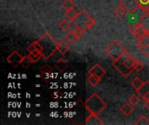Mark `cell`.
<instances>
[{
	"label": "cell",
	"instance_id": "1",
	"mask_svg": "<svg viewBox=\"0 0 149 125\" xmlns=\"http://www.w3.org/2000/svg\"><path fill=\"white\" fill-rule=\"evenodd\" d=\"M135 59L130 55V53L127 50L121 57H120L117 61L113 63V66L124 77H127L131 75L133 70H134V66L135 64Z\"/></svg>",
	"mask_w": 149,
	"mask_h": 125
},
{
	"label": "cell",
	"instance_id": "2",
	"mask_svg": "<svg viewBox=\"0 0 149 125\" xmlns=\"http://www.w3.org/2000/svg\"><path fill=\"white\" fill-rule=\"evenodd\" d=\"M38 42L41 47L43 57L45 60L49 59L57 50L58 43L52 37V36H51L47 32L44 33L43 36L39 39H38Z\"/></svg>",
	"mask_w": 149,
	"mask_h": 125
},
{
	"label": "cell",
	"instance_id": "3",
	"mask_svg": "<svg viewBox=\"0 0 149 125\" xmlns=\"http://www.w3.org/2000/svg\"><path fill=\"white\" fill-rule=\"evenodd\" d=\"M85 107L90 114L99 115L107 107V104L97 93H93L86 101Z\"/></svg>",
	"mask_w": 149,
	"mask_h": 125
},
{
	"label": "cell",
	"instance_id": "4",
	"mask_svg": "<svg viewBox=\"0 0 149 125\" xmlns=\"http://www.w3.org/2000/svg\"><path fill=\"white\" fill-rule=\"evenodd\" d=\"M105 51L113 60V62H114L121 57L122 55L127 51V50L121 43H120L118 40H114L106 48Z\"/></svg>",
	"mask_w": 149,
	"mask_h": 125
},
{
	"label": "cell",
	"instance_id": "5",
	"mask_svg": "<svg viewBox=\"0 0 149 125\" xmlns=\"http://www.w3.org/2000/svg\"><path fill=\"white\" fill-rule=\"evenodd\" d=\"M91 16L86 12V10H81L79 14H78V17L75 18V20L72 22L73 24L77 27V28H79L81 30H83L84 31H86L87 29H86V22L87 21V19L90 17Z\"/></svg>",
	"mask_w": 149,
	"mask_h": 125
},
{
	"label": "cell",
	"instance_id": "6",
	"mask_svg": "<svg viewBox=\"0 0 149 125\" xmlns=\"http://www.w3.org/2000/svg\"><path fill=\"white\" fill-rule=\"evenodd\" d=\"M23 58H24V57H23L21 54H19L17 50H14V51H12V52L7 57L6 61H7L10 64H11L13 67L16 68V67H17L19 64H21V62H22Z\"/></svg>",
	"mask_w": 149,
	"mask_h": 125
},
{
	"label": "cell",
	"instance_id": "7",
	"mask_svg": "<svg viewBox=\"0 0 149 125\" xmlns=\"http://www.w3.org/2000/svg\"><path fill=\"white\" fill-rule=\"evenodd\" d=\"M120 4H122L130 14L134 13L140 8L138 0H121Z\"/></svg>",
	"mask_w": 149,
	"mask_h": 125
},
{
	"label": "cell",
	"instance_id": "8",
	"mask_svg": "<svg viewBox=\"0 0 149 125\" xmlns=\"http://www.w3.org/2000/svg\"><path fill=\"white\" fill-rule=\"evenodd\" d=\"M148 31L143 27L141 26L140 23H137V24H134L132 25L130 28H129V33L133 36H135L137 37H141L143 35H145L146 33H148Z\"/></svg>",
	"mask_w": 149,
	"mask_h": 125
},
{
	"label": "cell",
	"instance_id": "9",
	"mask_svg": "<svg viewBox=\"0 0 149 125\" xmlns=\"http://www.w3.org/2000/svg\"><path fill=\"white\" fill-rule=\"evenodd\" d=\"M107 71L106 70L99 64H96L94 66H93L89 70H88V74H91V75H94L96 77H98L99 78L102 79L103 77L106 75Z\"/></svg>",
	"mask_w": 149,
	"mask_h": 125
},
{
	"label": "cell",
	"instance_id": "10",
	"mask_svg": "<svg viewBox=\"0 0 149 125\" xmlns=\"http://www.w3.org/2000/svg\"><path fill=\"white\" fill-rule=\"evenodd\" d=\"M52 73H53L52 69L48 64L44 65V66L40 69L41 78H42L45 82H49V81H50V79L52 78Z\"/></svg>",
	"mask_w": 149,
	"mask_h": 125
},
{
	"label": "cell",
	"instance_id": "11",
	"mask_svg": "<svg viewBox=\"0 0 149 125\" xmlns=\"http://www.w3.org/2000/svg\"><path fill=\"white\" fill-rule=\"evenodd\" d=\"M149 44V32L146 33L145 35L137 37V48L141 50Z\"/></svg>",
	"mask_w": 149,
	"mask_h": 125
},
{
	"label": "cell",
	"instance_id": "12",
	"mask_svg": "<svg viewBox=\"0 0 149 125\" xmlns=\"http://www.w3.org/2000/svg\"><path fill=\"white\" fill-rule=\"evenodd\" d=\"M86 125H103V121L98 117V115L90 114V116L86 119L85 123Z\"/></svg>",
	"mask_w": 149,
	"mask_h": 125
},
{
	"label": "cell",
	"instance_id": "13",
	"mask_svg": "<svg viewBox=\"0 0 149 125\" xmlns=\"http://www.w3.org/2000/svg\"><path fill=\"white\" fill-rule=\"evenodd\" d=\"M57 50L61 54V55H65V53H67L70 50V45L65 42V41H61L58 44V47H57Z\"/></svg>",
	"mask_w": 149,
	"mask_h": 125
},
{
	"label": "cell",
	"instance_id": "14",
	"mask_svg": "<svg viewBox=\"0 0 149 125\" xmlns=\"http://www.w3.org/2000/svg\"><path fill=\"white\" fill-rule=\"evenodd\" d=\"M120 112L125 117H129L134 112V107L129 103H126L120 107Z\"/></svg>",
	"mask_w": 149,
	"mask_h": 125
},
{
	"label": "cell",
	"instance_id": "15",
	"mask_svg": "<svg viewBox=\"0 0 149 125\" xmlns=\"http://www.w3.org/2000/svg\"><path fill=\"white\" fill-rule=\"evenodd\" d=\"M65 40L70 43V44H74L78 39H77V37H76V33H75V30H69L66 31L65 35Z\"/></svg>",
	"mask_w": 149,
	"mask_h": 125
},
{
	"label": "cell",
	"instance_id": "16",
	"mask_svg": "<svg viewBox=\"0 0 149 125\" xmlns=\"http://www.w3.org/2000/svg\"><path fill=\"white\" fill-rule=\"evenodd\" d=\"M127 12V9H126L122 4L118 5V6L113 10V14H114L117 17H119V18L123 17L126 15Z\"/></svg>",
	"mask_w": 149,
	"mask_h": 125
},
{
	"label": "cell",
	"instance_id": "17",
	"mask_svg": "<svg viewBox=\"0 0 149 125\" xmlns=\"http://www.w3.org/2000/svg\"><path fill=\"white\" fill-rule=\"evenodd\" d=\"M149 92V81L147 80L144 82L143 85L137 90V94L140 95L141 97V98H143Z\"/></svg>",
	"mask_w": 149,
	"mask_h": 125
},
{
	"label": "cell",
	"instance_id": "18",
	"mask_svg": "<svg viewBox=\"0 0 149 125\" xmlns=\"http://www.w3.org/2000/svg\"><path fill=\"white\" fill-rule=\"evenodd\" d=\"M28 57L30 58V60L32 63H37L39 61V59L41 57H43V55H42V52L40 50H34V51L29 53Z\"/></svg>",
	"mask_w": 149,
	"mask_h": 125
},
{
	"label": "cell",
	"instance_id": "19",
	"mask_svg": "<svg viewBox=\"0 0 149 125\" xmlns=\"http://www.w3.org/2000/svg\"><path fill=\"white\" fill-rule=\"evenodd\" d=\"M71 25H72L71 21H70L69 19H67V18L62 19V20L60 21L59 24H58L59 29H60L61 30H63V31H67V30H69L70 28H71Z\"/></svg>",
	"mask_w": 149,
	"mask_h": 125
},
{
	"label": "cell",
	"instance_id": "20",
	"mask_svg": "<svg viewBox=\"0 0 149 125\" xmlns=\"http://www.w3.org/2000/svg\"><path fill=\"white\" fill-rule=\"evenodd\" d=\"M86 81H87V83H88L91 86H93V87H96V86L100 83L101 79H100V78H99L98 77L94 76V75H91V74H89L88 77L86 78Z\"/></svg>",
	"mask_w": 149,
	"mask_h": 125
},
{
	"label": "cell",
	"instance_id": "21",
	"mask_svg": "<svg viewBox=\"0 0 149 125\" xmlns=\"http://www.w3.org/2000/svg\"><path fill=\"white\" fill-rule=\"evenodd\" d=\"M138 23H140L141 26H143L149 32V14L146 13L141 17V18L138 21Z\"/></svg>",
	"mask_w": 149,
	"mask_h": 125
},
{
	"label": "cell",
	"instance_id": "22",
	"mask_svg": "<svg viewBox=\"0 0 149 125\" xmlns=\"http://www.w3.org/2000/svg\"><path fill=\"white\" fill-rule=\"evenodd\" d=\"M78 14H79V12H77L74 9H72L70 10H66L65 13V16L71 22H73L75 20V18L78 17Z\"/></svg>",
	"mask_w": 149,
	"mask_h": 125
},
{
	"label": "cell",
	"instance_id": "23",
	"mask_svg": "<svg viewBox=\"0 0 149 125\" xmlns=\"http://www.w3.org/2000/svg\"><path fill=\"white\" fill-rule=\"evenodd\" d=\"M55 67L58 69V70H59V71H64V70H65L67 69L68 64H67L64 59L61 58V59H59L58 62H56Z\"/></svg>",
	"mask_w": 149,
	"mask_h": 125
},
{
	"label": "cell",
	"instance_id": "24",
	"mask_svg": "<svg viewBox=\"0 0 149 125\" xmlns=\"http://www.w3.org/2000/svg\"><path fill=\"white\" fill-rule=\"evenodd\" d=\"M141 96L138 95V94H134V95H132L129 99H128V103L133 106V107H135L139 104V103L141 102Z\"/></svg>",
	"mask_w": 149,
	"mask_h": 125
},
{
	"label": "cell",
	"instance_id": "25",
	"mask_svg": "<svg viewBox=\"0 0 149 125\" xmlns=\"http://www.w3.org/2000/svg\"><path fill=\"white\" fill-rule=\"evenodd\" d=\"M143 84H144V82L140 78V77H135L132 82H131V85H132V87L134 88V89H135L136 90V91L143 85Z\"/></svg>",
	"mask_w": 149,
	"mask_h": 125
},
{
	"label": "cell",
	"instance_id": "26",
	"mask_svg": "<svg viewBox=\"0 0 149 125\" xmlns=\"http://www.w3.org/2000/svg\"><path fill=\"white\" fill-rule=\"evenodd\" d=\"M138 2L140 9L145 13H148L149 10V0H138Z\"/></svg>",
	"mask_w": 149,
	"mask_h": 125
},
{
	"label": "cell",
	"instance_id": "27",
	"mask_svg": "<svg viewBox=\"0 0 149 125\" xmlns=\"http://www.w3.org/2000/svg\"><path fill=\"white\" fill-rule=\"evenodd\" d=\"M62 7L65 10H70L75 8V3L72 0H65L62 3Z\"/></svg>",
	"mask_w": 149,
	"mask_h": 125
},
{
	"label": "cell",
	"instance_id": "28",
	"mask_svg": "<svg viewBox=\"0 0 149 125\" xmlns=\"http://www.w3.org/2000/svg\"><path fill=\"white\" fill-rule=\"evenodd\" d=\"M135 125H149V119L146 116H141L136 122Z\"/></svg>",
	"mask_w": 149,
	"mask_h": 125
},
{
	"label": "cell",
	"instance_id": "29",
	"mask_svg": "<svg viewBox=\"0 0 149 125\" xmlns=\"http://www.w3.org/2000/svg\"><path fill=\"white\" fill-rule=\"evenodd\" d=\"M31 64H32V62L30 60V58L28 57V56L24 57V58H23V60H22V62H21V65H22L24 69L29 68V67L31 66Z\"/></svg>",
	"mask_w": 149,
	"mask_h": 125
},
{
	"label": "cell",
	"instance_id": "30",
	"mask_svg": "<svg viewBox=\"0 0 149 125\" xmlns=\"http://www.w3.org/2000/svg\"><path fill=\"white\" fill-rule=\"evenodd\" d=\"M144 68H145V64L142 62H141V61H135V64H134V69L135 71L141 72Z\"/></svg>",
	"mask_w": 149,
	"mask_h": 125
},
{
	"label": "cell",
	"instance_id": "31",
	"mask_svg": "<svg viewBox=\"0 0 149 125\" xmlns=\"http://www.w3.org/2000/svg\"><path fill=\"white\" fill-rule=\"evenodd\" d=\"M95 23H96L95 20H94V19H93L92 17H90L87 19V21L86 22V29H87V30H89V29H93V28L94 27Z\"/></svg>",
	"mask_w": 149,
	"mask_h": 125
},
{
	"label": "cell",
	"instance_id": "32",
	"mask_svg": "<svg viewBox=\"0 0 149 125\" xmlns=\"http://www.w3.org/2000/svg\"><path fill=\"white\" fill-rule=\"evenodd\" d=\"M84 32H85V31H84L83 30L79 29V28L75 29V33H76V37H77V39H78V40H79V39H80V38L83 37Z\"/></svg>",
	"mask_w": 149,
	"mask_h": 125
},
{
	"label": "cell",
	"instance_id": "33",
	"mask_svg": "<svg viewBox=\"0 0 149 125\" xmlns=\"http://www.w3.org/2000/svg\"><path fill=\"white\" fill-rule=\"evenodd\" d=\"M36 44H37V42L35 41V42H33L32 44H31L27 47V51H28L29 53H31V52H32V51H34V50H37V49H36Z\"/></svg>",
	"mask_w": 149,
	"mask_h": 125
},
{
	"label": "cell",
	"instance_id": "34",
	"mask_svg": "<svg viewBox=\"0 0 149 125\" xmlns=\"http://www.w3.org/2000/svg\"><path fill=\"white\" fill-rule=\"evenodd\" d=\"M141 52L147 57H148L149 58V44L147 46V47H145L144 49H142L141 50Z\"/></svg>",
	"mask_w": 149,
	"mask_h": 125
},
{
	"label": "cell",
	"instance_id": "35",
	"mask_svg": "<svg viewBox=\"0 0 149 125\" xmlns=\"http://www.w3.org/2000/svg\"><path fill=\"white\" fill-rule=\"evenodd\" d=\"M61 97V94L58 92V91H56V92H54L53 93V95H52V98H54V99H59Z\"/></svg>",
	"mask_w": 149,
	"mask_h": 125
},
{
	"label": "cell",
	"instance_id": "36",
	"mask_svg": "<svg viewBox=\"0 0 149 125\" xmlns=\"http://www.w3.org/2000/svg\"><path fill=\"white\" fill-rule=\"evenodd\" d=\"M143 99L145 100V102H148L149 101V92L148 93V94H147V95H146V96H145V97H143Z\"/></svg>",
	"mask_w": 149,
	"mask_h": 125
},
{
	"label": "cell",
	"instance_id": "37",
	"mask_svg": "<svg viewBox=\"0 0 149 125\" xmlns=\"http://www.w3.org/2000/svg\"><path fill=\"white\" fill-rule=\"evenodd\" d=\"M145 107H146V108H147V109H148V110H149V101H148V102H146Z\"/></svg>",
	"mask_w": 149,
	"mask_h": 125
},
{
	"label": "cell",
	"instance_id": "38",
	"mask_svg": "<svg viewBox=\"0 0 149 125\" xmlns=\"http://www.w3.org/2000/svg\"><path fill=\"white\" fill-rule=\"evenodd\" d=\"M148 14H149V10H148Z\"/></svg>",
	"mask_w": 149,
	"mask_h": 125
},
{
	"label": "cell",
	"instance_id": "39",
	"mask_svg": "<svg viewBox=\"0 0 149 125\" xmlns=\"http://www.w3.org/2000/svg\"><path fill=\"white\" fill-rule=\"evenodd\" d=\"M120 1H121V0H120Z\"/></svg>",
	"mask_w": 149,
	"mask_h": 125
}]
</instances>
